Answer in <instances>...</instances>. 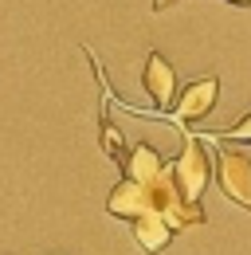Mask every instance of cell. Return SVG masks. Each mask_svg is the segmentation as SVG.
Wrapping results in <instances>:
<instances>
[{
  "mask_svg": "<svg viewBox=\"0 0 251 255\" xmlns=\"http://www.w3.org/2000/svg\"><path fill=\"white\" fill-rule=\"evenodd\" d=\"M212 177H216V185L224 189V196L236 208L251 212V157L248 153L220 145L216 153H212Z\"/></svg>",
  "mask_w": 251,
  "mask_h": 255,
  "instance_id": "1",
  "label": "cell"
},
{
  "mask_svg": "<svg viewBox=\"0 0 251 255\" xmlns=\"http://www.w3.org/2000/svg\"><path fill=\"white\" fill-rule=\"evenodd\" d=\"M173 177L185 192V200H200V192L212 177V157H208V149H204V141L196 133H185V145L173 157Z\"/></svg>",
  "mask_w": 251,
  "mask_h": 255,
  "instance_id": "2",
  "label": "cell"
},
{
  "mask_svg": "<svg viewBox=\"0 0 251 255\" xmlns=\"http://www.w3.org/2000/svg\"><path fill=\"white\" fill-rule=\"evenodd\" d=\"M216 98H220V79H216V75L188 83L185 91H181V98H177V106H173V122L188 129L192 122H200V118H208V114H212Z\"/></svg>",
  "mask_w": 251,
  "mask_h": 255,
  "instance_id": "3",
  "label": "cell"
},
{
  "mask_svg": "<svg viewBox=\"0 0 251 255\" xmlns=\"http://www.w3.org/2000/svg\"><path fill=\"white\" fill-rule=\"evenodd\" d=\"M141 87H145V95L157 102V110H169V106H177V71L173 63L161 55V51H149L145 55V67H141Z\"/></svg>",
  "mask_w": 251,
  "mask_h": 255,
  "instance_id": "4",
  "label": "cell"
},
{
  "mask_svg": "<svg viewBox=\"0 0 251 255\" xmlns=\"http://www.w3.org/2000/svg\"><path fill=\"white\" fill-rule=\"evenodd\" d=\"M106 212L118 216V220H129V224L141 220V216H157V212H153V200H149V189L137 185V181H129V177H122V181L110 189Z\"/></svg>",
  "mask_w": 251,
  "mask_h": 255,
  "instance_id": "5",
  "label": "cell"
},
{
  "mask_svg": "<svg viewBox=\"0 0 251 255\" xmlns=\"http://www.w3.org/2000/svg\"><path fill=\"white\" fill-rule=\"evenodd\" d=\"M169 169H173V161H165L149 141H137V145L129 149V161L122 165V177L137 181V185H153L157 177L169 173Z\"/></svg>",
  "mask_w": 251,
  "mask_h": 255,
  "instance_id": "6",
  "label": "cell"
},
{
  "mask_svg": "<svg viewBox=\"0 0 251 255\" xmlns=\"http://www.w3.org/2000/svg\"><path fill=\"white\" fill-rule=\"evenodd\" d=\"M129 232H133L137 248L145 255H161L169 244H173V236H177V228L165 220V216H141V220L129 224Z\"/></svg>",
  "mask_w": 251,
  "mask_h": 255,
  "instance_id": "7",
  "label": "cell"
},
{
  "mask_svg": "<svg viewBox=\"0 0 251 255\" xmlns=\"http://www.w3.org/2000/svg\"><path fill=\"white\" fill-rule=\"evenodd\" d=\"M98 141H102V153H106V157H114L118 165H126V161H129V149H126L122 129L114 126V122H110L106 114L98 118Z\"/></svg>",
  "mask_w": 251,
  "mask_h": 255,
  "instance_id": "8",
  "label": "cell"
},
{
  "mask_svg": "<svg viewBox=\"0 0 251 255\" xmlns=\"http://www.w3.org/2000/svg\"><path fill=\"white\" fill-rule=\"evenodd\" d=\"M216 141H251V114H244L236 126L216 129Z\"/></svg>",
  "mask_w": 251,
  "mask_h": 255,
  "instance_id": "9",
  "label": "cell"
},
{
  "mask_svg": "<svg viewBox=\"0 0 251 255\" xmlns=\"http://www.w3.org/2000/svg\"><path fill=\"white\" fill-rule=\"evenodd\" d=\"M173 4H181V0H153V12H165V8H173Z\"/></svg>",
  "mask_w": 251,
  "mask_h": 255,
  "instance_id": "10",
  "label": "cell"
},
{
  "mask_svg": "<svg viewBox=\"0 0 251 255\" xmlns=\"http://www.w3.org/2000/svg\"><path fill=\"white\" fill-rule=\"evenodd\" d=\"M228 4H236V8H248L251 0H228Z\"/></svg>",
  "mask_w": 251,
  "mask_h": 255,
  "instance_id": "11",
  "label": "cell"
}]
</instances>
